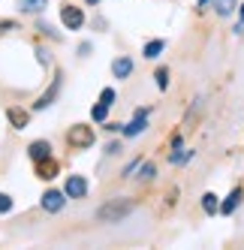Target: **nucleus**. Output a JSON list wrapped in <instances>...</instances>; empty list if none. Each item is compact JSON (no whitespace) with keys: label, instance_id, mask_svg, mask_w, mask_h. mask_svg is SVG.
<instances>
[{"label":"nucleus","instance_id":"nucleus-1","mask_svg":"<svg viewBox=\"0 0 244 250\" xmlns=\"http://www.w3.org/2000/svg\"><path fill=\"white\" fill-rule=\"evenodd\" d=\"M130 211H133V202H130V199H115V202H109V205H102V208L97 211V217L106 220V223H118V220H124Z\"/></svg>","mask_w":244,"mask_h":250},{"label":"nucleus","instance_id":"nucleus-2","mask_svg":"<svg viewBox=\"0 0 244 250\" xmlns=\"http://www.w3.org/2000/svg\"><path fill=\"white\" fill-rule=\"evenodd\" d=\"M66 142H69L73 148H91V145H94V130L84 127V124H76V127L69 130Z\"/></svg>","mask_w":244,"mask_h":250},{"label":"nucleus","instance_id":"nucleus-3","mask_svg":"<svg viewBox=\"0 0 244 250\" xmlns=\"http://www.w3.org/2000/svg\"><path fill=\"white\" fill-rule=\"evenodd\" d=\"M61 21H63L69 30H79V27L84 24V12H81L79 6H69V3H66V6H61Z\"/></svg>","mask_w":244,"mask_h":250},{"label":"nucleus","instance_id":"nucleus-4","mask_svg":"<svg viewBox=\"0 0 244 250\" xmlns=\"http://www.w3.org/2000/svg\"><path fill=\"white\" fill-rule=\"evenodd\" d=\"M84 193H88V181H84L81 175H69L66 178V196L69 199H81Z\"/></svg>","mask_w":244,"mask_h":250},{"label":"nucleus","instance_id":"nucleus-5","mask_svg":"<svg viewBox=\"0 0 244 250\" xmlns=\"http://www.w3.org/2000/svg\"><path fill=\"white\" fill-rule=\"evenodd\" d=\"M63 202H66V199H63V193H61V190H45V193H42V208L51 211V214L61 211Z\"/></svg>","mask_w":244,"mask_h":250},{"label":"nucleus","instance_id":"nucleus-6","mask_svg":"<svg viewBox=\"0 0 244 250\" xmlns=\"http://www.w3.org/2000/svg\"><path fill=\"white\" fill-rule=\"evenodd\" d=\"M145 118H148V109H139V112H136V118L124 127V136H139V133H142V130L148 127V121H145Z\"/></svg>","mask_w":244,"mask_h":250},{"label":"nucleus","instance_id":"nucleus-7","mask_svg":"<svg viewBox=\"0 0 244 250\" xmlns=\"http://www.w3.org/2000/svg\"><path fill=\"white\" fill-rule=\"evenodd\" d=\"M58 91H61V76H55V82H51V87H48V91H45V94H42V97H40L37 103H33V109H37V112H40V109H48V105H51V100L58 97Z\"/></svg>","mask_w":244,"mask_h":250},{"label":"nucleus","instance_id":"nucleus-8","mask_svg":"<svg viewBox=\"0 0 244 250\" xmlns=\"http://www.w3.org/2000/svg\"><path fill=\"white\" fill-rule=\"evenodd\" d=\"M37 175L42 178V181H51V178L58 175V163L51 157H45V160H37Z\"/></svg>","mask_w":244,"mask_h":250},{"label":"nucleus","instance_id":"nucleus-9","mask_svg":"<svg viewBox=\"0 0 244 250\" xmlns=\"http://www.w3.org/2000/svg\"><path fill=\"white\" fill-rule=\"evenodd\" d=\"M130 73H133V61H130V58H118V61L112 63V76H115V79H127Z\"/></svg>","mask_w":244,"mask_h":250},{"label":"nucleus","instance_id":"nucleus-10","mask_svg":"<svg viewBox=\"0 0 244 250\" xmlns=\"http://www.w3.org/2000/svg\"><path fill=\"white\" fill-rule=\"evenodd\" d=\"M48 151H51L48 142H30V148H27V154H30L33 163H37V160H45V157H48Z\"/></svg>","mask_w":244,"mask_h":250},{"label":"nucleus","instance_id":"nucleus-11","mask_svg":"<svg viewBox=\"0 0 244 250\" xmlns=\"http://www.w3.org/2000/svg\"><path fill=\"white\" fill-rule=\"evenodd\" d=\"M6 118H9V124H12L15 130H24V127H27V121H30L24 109H9V112H6Z\"/></svg>","mask_w":244,"mask_h":250},{"label":"nucleus","instance_id":"nucleus-12","mask_svg":"<svg viewBox=\"0 0 244 250\" xmlns=\"http://www.w3.org/2000/svg\"><path fill=\"white\" fill-rule=\"evenodd\" d=\"M238 202H241V190H232V193H229V199L220 205V211H223V214H232V211L238 208Z\"/></svg>","mask_w":244,"mask_h":250},{"label":"nucleus","instance_id":"nucleus-13","mask_svg":"<svg viewBox=\"0 0 244 250\" xmlns=\"http://www.w3.org/2000/svg\"><path fill=\"white\" fill-rule=\"evenodd\" d=\"M45 3H48V0H21L19 9H21V12H42Z\"/></svg>","mask_w":244,"mask_h":250},{"label":"nucleus","instance_id":"nucleus-14","mask_svg":"<svg viewBox=\"0 0 244 250\" xmlns=\"http://www.w3.org/2000/svg\"><path fill=\"white\" fill-rule=\"evenodd\" d=\"M235 3H238V0H214V12L217 15H229L235 9Z\"/></svg>","mask_w":244,"mask_h":250},{"label":"nucleus","instance_id":"nucleus-15","mask_svg":"<svg viewBox=\"0 0 244 250\" xmlns=\"http://www.w3.org/2000/svg\"><path fill=\"white\" fill-rule=\"evenodd\" d=\"M202 211H208V214L220 211V205H217V196H214V193H205V196H202Z\"/></svg>","mask_w":244,"mask_h":250},{"label":"nucleus","instance_id":"nucleus-16","mask_svg":"<svg viewBox=\"0 0 244 250\" xmlns=\"http://www.w3.org/2000/svg\"><path fill=\"white\" fill-rule=\"evenodd\" d=\"M163 48H166V42H163V40H151V42L145 45V58H157Z\"/></svg>","mask_w":244,"mask_h":250},{"label":"nucleus","instance_id":"nucleus-17","mask_svg":"<svg viewBox=\"0 0 244 250\" xmlns=\"http://www.w3.org/2000/svg\"><path fill=\"white\" fill-rule=\"evenodd\" d=\"M154 79H157V87H160V91H166V87H169V69L160 66V69L154 73Z\"/></svg>","mask_w":244,"mask_h":250},{"label":"nucleus","instance_id":"nucleus-18","mask_svg":"<svg viewBox=\"0 0 244 250\" xmlns=\"http://www.w3.org/2000/svg\"><path fill=\"white\" fill-rule=\"evenodd\" d=\"M91 115H94V121H106V115H109V105H106V103L94 105V112H91Z\"/></svg>","mask_w":244,"mask_h":250},{"label":"nucleus","instance_id":"nucleus-19","mask_svg":"<svg viewBox=\"0 0 244 250\" xmlns=\"http://www.w3.org/2000/svg\"><path fill=\"white\" fill-rule=\"evenodd\" d=\"M6 211H12V199L6 193H0V214H6Z\"/></svg>","mask_w":244,"mask_h":250},{"label":"nucleus","instance_id":"nucleus-20","mask_svg":"<svg viewBox=\"0 0 244 250\" xmlns=\"http://www.w3.org/2000/svg\"><path fill=\"white\" fill-rule=\"evenodd\" d=\"M100 103H106V105H112V103H115V91H112V87H106V91L100 94Z\"/></svg>","mask_w":244,"mask_h":250},{"label":"nucleus","instance_id":"nucleus-21","mask_svg":"<svg viewBox=\"0 0 244 250\" xmlns=\"http://www.w3.org/2000/svg\"><path fill=\"white\" fill-rule=\"evenodd\" d=\"M139 178H145V181H148V178H154V166H151V163H148V166H145V169H142V175H139Z\"/></svg>","mask_w":244,"mask_h":250},{"label":"nucleus","instance_id":"nucleus-22","mask_svg":"<svg viewBox=\"0 0 244 250\" xmlns=\"http://www.w3.org/2000/svg\"><path fill=\"white\" fill-rule=\"evenodd\" d=\"M6 30H15V24L12 21H0V33H6Z\"/></svg>","mask_w":244,"mask_h":250},{"label":"nucleus","instance_id":"nucleus-23","mask_svg":"<svg viewBox=\"0 0 244 250\" xmlns=\"http://www.w3.org/2000/svg\"><path fill=\"white\" fill-rule=\"evenodd\" d=\"M199 6H208V0H199Z\"/></svg>","mask_w":244,"mask_h":250},{"label":"nucleus","instance_id":"nucleus-24","mask_svg":"<svg viewBox=\"0 0 244 250\" xmlns=\"http://www.w3.org/2000/svg\"><path fill=\"white\" fill-rule=\"evenodd\" d=\"M88 3H91V6H94V3H100V0H88Z\"/></svg>","mask_w":244,"mask_h":250},{"label":"nucleus","instance_id":"nucleus-25","mask_svg":"<svg viewBox=\"0 0 244 250\" xmlns=\"http://www.w3.org/2000/svg\"><path fill=\"white\" fill-rule=\"evenodd\" d=\"M241 19H244V3H241Z\"/></svg>","mask_w":244,"mask_h":250}]
</instances>
